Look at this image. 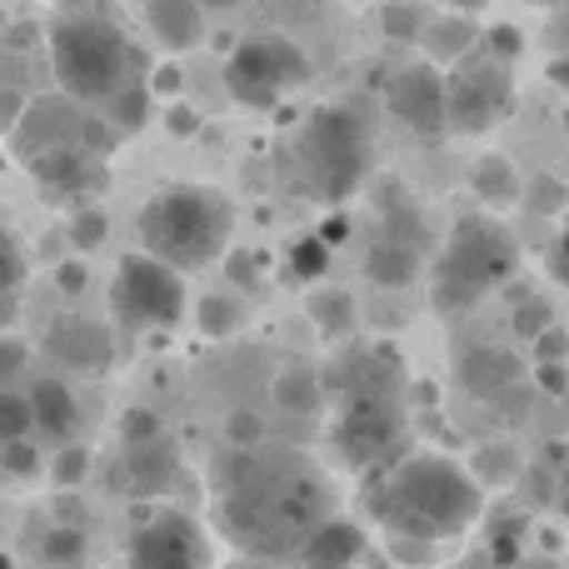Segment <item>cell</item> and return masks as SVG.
<instances>
[{
  "label": "cell",
  "mask_w": 569,
  "mask_h": 569,
  "mask_svg": "<svg viewBox=\"0 0 569 569\" xmlns=\"http://www.w3.org/2000/svg\"><path fill=\"white\" fill-rule=\"evenodd\" d=\"M330 515V480L300 450H230L216 475V525L256 560L284 565Z\"/></svg>",
  "instance_id": "cell-1"
},
{
  "label": "cell",
  "mask_w": 569,
  "mask_h": 569,
  "mask_svg": "<svg viewBox=\"0 0 569 569\" xmlns=\"http://www.w3.org/2000/svg\"><path fill=\"white\" fill-rule=\"evenodd\" d=\"M370 525L425 545H460L485 520V485L440 450H410L370 480Z\"/></svg>",
  "instance_id": "cell-2"
},
{
  "label": "cell",
  "mask_w": 569,
  "mask_h": 569,
  "mask_svg": "<svg viewBox=\"0 0 569 569\" xmlns=\"http://www.w3.org/2000/svg\"><path fill=\"white\" fill-rule=\"evenodd\" d=\"M350 380L340 385V415H335V450L350 470L380 475L385 465L400 460L405 445V410H400V365L390 350L355 355Z\"/></svg>",
  "instance_id": "cell-3"
},
{
  "label": "cell",
  "mask_w": 569,
  "mask_h": 569,
  "mask_svg": "<svg viewBox=\"0 0 569 569\" xmlns=\"http://www.w3.org/2000/svg\"><path fill=\"white\" fill-rule=\"evenodd\" d=\"M50 70H56L60 90L80 106H110L116 96H126L130 86H146L140 70V50L130 46V36L106 16H60L50 26Z\"/></svg>",
  "instance_id": "cell-4"
},
{
  "label": "cell",
  "mask_w": 569,
  "mask_h": 569,
  "mask_svg": "<svg viewBox=\"0 0 569 569\" xmlns=\"http://www.w3.org/2000/svg\"><path fill=\"white\" fill-rule=\"evenodd\" d=\"M230 230H236V206L216 186H196V180L156 190L140 210V250L176 266L180 276L220 260Z\"/></svg>",
  "instance_id": "cell-5"
},
{
  "label": "cell",
  "mask_w": 569,
  "mask_h": 569,
  "mask_svg": "<svg viewBox=\"0 0 569 569\" xmlns=\"http://www.w3.org/2000/svg\"><path fill=\"white\" fill-rule=\"evenodd\" d=\"M520 266V250L505 236V226L485 216H465L455 220V230L445 236L440 256L430 270V300L440 315H460L475 310L490 290H500L505 280Z\"/></svg>",
  "instance_id": "cell-6"
},
{
  "label": "cell",
  "mask_w": 569,
  "mask_h": 569,
  "mask_svg": "<svg viewBox=\"0 0 569 569\" xmlns=\"http://www.w3.org/2000/svg\"><path fill=\"white\" fill-rule=\"evenodd\" d=\"M300 176L325 206H345L360 190L365 170H370V136H365L360 116L345 106H325L305 120L300 130Z\"/></svg>",
  "instance_id": "cell-7"
},
{
  "label": "cell",
  "mask_w": 569,
  "mask_h": 569,
  "mask_svg": "<svg viewBox=\"0 0 569 569\" xmlns=\"http://www.w3.org/2000/svg\"><path fill=\"white\" fill-rule=\"evenodd\" d=\"M186 276L166 260L146 256H126L116 266V284H110V315L126 335H150V330H176L186 320Z\"/></svg>",
  "instance_id": "cell-8"
},
{
  "label": "cell",
  "mask_w": 569,
  "mask_h": 569,
  "mask_svg": "<svg viewBox=\"0 0 569 569\" xmlns=\"http://www.w3.org/2000/svg\"><path fill=\"white\" fill-rule=\"evenodd\" d=\"M515 110V76L510 60L470 56L445 76V130L450 136H485V130L505 126Z\"/></svg>",
  "instance_id": "cell-9"
},
{
  "label": "cell",
  "mask_w": 569,
  "mask_h": 569,
  "mask_svg": "<svg viewBox=\"0 0 569 569\" xmlns=\"http://www.w3.org/2000/svg\"><path fill=\"white\" fill-rule=\"evenodd\" d=\"M305 76H310V60H305V50L284 36L240 40L226 60L230 100H240V106H250V110L280 106L295 86H305Z\"/></svg>",
  "instance_id": "cell-10"
},
{
  "label": "cell",
  "mask_w": 569,
  "mask_h": 569,
  "mask_svg": "<svg viewBox=\"0 0 569 569\" xmlns=\"http://www.w3.org/2000/svg\"><path fill=\"white\" fill-rule=\"evenodd\" d=\"M126 569H216V545H210L206 520L190 510L160 505L146 520H136L126 540Z\"/></svg>",
  "instance_id": "cell-11"
},
{
  "label": "cell",
  "mask_w": 569,
  "mask_h": 569,
  "mask_svg": "<svg viewBox=\"0 0 569 569\" xmlns=\"http://www.w3.org/2000/svg\"><path fill=\"white\" fill-rule=\"evenodd\" d=\"M116 130L110 120L90 116V106L70 96H56V100H30L26 116L16 126V156L20 160H36L46 150H90V156H106Z\"/></svg>",
  "instance_id": "cell-12"
},
{
  "label": "cell",
  "mask_w": 569,
  "mask_h": 569,
  "mask_svg": "<svg viewBox=\"0 0 569 569\" xmlns=\"http://www.w3.org/2000/svg\"><path fill=\"white\" fill-rule=\"evenodd\" d=\"M385 110L420 140L445 136V70H435L430 60L395 70L385 86Z\"/></svg>",
  "instance_id": "cell-13"
},
{
  "label": "cell",
  "mask_w": 569,
  "mask_h": 569,
  "mask_svg": "<svg viewBox=\"0 0 569 569\" xmlns=\"http://www.w3.org/2000/svg\"><path fill=\"white\" fill-rule=\"evenodd\" d=\"M46 355L70 375H106L116 365V330L86 315H60L46 330Z\"/></svg>",
  "instance_id": "cell-14"
},
{
  "label": "cell",
  "mask_w": 569,
  "mask_h": 569,
  "mask_svg": "<svg viewBox=\"0 0 569 569\" xmlns=\"http://www.w3.org/2000/svg\"><path fill=\"white\" fill-rule=\"evenodd\" d=\"M365 555H370V530L350 515H330L300 540L290 569H360Z\"/></svg>",
  "instance_id": "cell-15"
},
{
  "label": "cell",
  "mask_w": 569,
  "mask_h": 569,
  "mask_svg": "<svg viewBox=\"0 0 569 569\" xmlns=\"http://www.w3.org/2000/svg\"><path fill=\"white\" fill-rule=\"evenodd\" d=\"M26 170L56 200H90L100 190V180H106V156H90V150H46V156L26 160Z\"/></svg>",
  "instance_id": "cell-16"
},
{
  "label": "cell",
  "mask_w": 569,
  "mask_h": 569,
  "mask_svg": "<svg viewBox=\"0 0 569 569\" xmlns=\"http://www.w3.org/2000/svg\"><path fill=\"white\" fill-rule=\"evenodd\" d=\"M480 40H485V30L475 26L470 10H445V16L425 20V30H420L425 60H430L435 70H445V76H450L455 66H465L470 56H480Z\"/></svg>",
  "instance_id": "cell-17"
},
{
  "label": "cell",
  "mask_w": 569,
  "mask_h": 569,
  "mask_svg": "<svg viewBox=\"0 0 569 569\" xmlns=\"http://www.w3.org/2000/svg\"><path fill=\"white\" fill-rule=\"evenodd\" d=\"M30 415H36V435L46 445H70L80 430V400L60 375H40L30 385Z\"/></svg>",
  "instance_id": "cell-18"
},
{
  "label": "cell",
  "mask_w": 569,
  "mask_h": 569,
  "mask_svg": "<svg viewBox=\"0 0 569 569\" xmlns=\"http://www.w3.org/2000/svg\"><path fill=\"white\" fill-rule=\"evenodd\" d=\"M146 30L156 36V46L180 56L206 40V10L200 0H146Z\"/></svg>",
  "instance_id": "cell-19"
},
{
  "label": "cell",
  "mask_w": 569,
  "mask_h": 569,
  "mask_svg": "<svg viewBox=\"0 0 569 569\" xmlns=\"http://www.w3.org/2000/svg\"><path fill=\"white\" fill-rule=\"evenodd\" d=\"M176 450L166 445V435L150 445H126V460H120V475H126V490L140 495V500H160L176 480Z\"/></svg>",
  "instance_id": "cell-20"
},
{
  "label": "cell",
  "mask_w": 569,
  "mask_h": 569,
  "mask_svg": "<svg viewBox=\"0 0 569 569\" xmlns=\"http://www.w3.org/2000/svg\"><path fill=\"white\" fill-rule=\"evenodd\" d=\"M460 380L470 395L495 400V395L515 390V385L525 380V365H520V355L500 350V345H475V350L460 360Z\"/></svg>",
  "instance_id": "cell-21"
},
{
  "label": "cell",
  "mask_w": 569,
  "mask_h": 569,
  "mask_svg": "<svg viewBox=\"0 0 569 569\" xmlns=\"http://www.w3.org/2000/svg\"><path fill=\"white\" fill-rule=\"evenodd\" d=\"M365 276L380 284V290H405V284L420 276V246H405L395 236H375L370 250H365Z\"/></svg>",
  "instance_id": "cell-22"
},
{
  "label": "cell",
  "mask_w": 569,
  "mask_h": 569,
  "mask_svg": "<svg viewBox=\"0 0 569 569\" xmlns=\"http://www.w3.org/2000/svg\"><path fill=\"white\" fill-rule=\"evenodd\" d=\"M470 190L485 200L490 210H510L525 200V186H520V170L510 166L505 156H480L470 170Z\"/></svg>",
  "instance_id": "cell-23"
},
{
  "label": "cell",
  "mask_w": 569,
  "mask_h": 569,
  "mask_svg": "<svg viewBox=\"0 0 569 569\" xmlns=\"http://www.w3.org/2000/svg\"><path fill=\"white\" fill-rule=\"evenodd\" d=\"M310 320L325 340H345V335H355V295L340 290V284H320V290L310 295Z\"/></svg>",
  "instance_id": "cell-24"
},
{
  "label": "cell",
  "mask_w": 569,
  "mask_h": 569,
  "mask_svg": "<svg viewBox=\"0 0 569 569\" xmlns=\"http://www.w3.org/2000/svg\"><path fill=\"white\" fill-rule=\"evenodd\" d=\"M20 295H26V250L0 226V330H10V320L20 310Z\"/></svg>",
  "instance_id": "cell-25"
},
{
  "label": "cell",
  "mask_w": 569,
  "mask_h": 569,
  "mask_svg": "<svg viewBox=\"0 0 569 569\" xmlns=\"http://www.w3.org/2000/svg\"><path fill=\"white\" fill-rule=\"evenodd\" d=\"M470 475L485 485V490H500V485H515L525 475V460L515 455V445H480L475 450V465H470Z\"/></svg>",
  "instance_id": "cell-26"
},
{
  "label": "cell",
  "mask_w": 569,
  "mask_h": 569,
  "mask_svg": "<svg viewBox=\"0 0 569 569\" xmlns=\"http://www.w3.org/2000/svg\"><path fill=\"white\" fill-rule=\"evenodd\" d=\"M325 400V380L315 370H284L276 380V405L284 415H315Z\"/></svg>",
  "instance_id": "cell-27"
},
{
  "label": "cell",
  "mask_w": 569,
  "mask_h": 569,
  "mask_svg": "<svg viewBox=\"0 0 569 569\" xmlns=\"http://www.w3.org/2000/svg\"><path fill=\"white\" fill-rule=\"evenodd\" d=\"M196 325L206 340H230V335L246 325V305H240L236 295H206L196 310Z\"/></svg>",
  "instance_id": "cell-28"
},
{
  "label": "cell",
  "mask_w": 569,
  "mask_h": 569,
  "mask_svg": "<svg viewBox=\"0 0 569 569\" xmlns=\"http://www.w3.org/2000/svg\"><path fill=\"white\" fill-rule=\"evenodd\" d=\"M86 530L80 525H50L46 530V540H40V565H50V569H70V565H80L86 560Z\"/></svg>",
  "instance_id": "cell-29"
},
{
  "label": "cell",
  "mask_w": 569,
  "mask_h": 569,
  "mask_svg": "<svg viewBox=\"0 0 569 569\" xmlns=\"http://www.w3.org/2000/svg\"><path fill=\"white\" fill-rule=\"evenodd\" d=\"M380 555L395 569H435L445 560L440 545H425V540H405V535H380Z\"/></svg>",
  "instance_id": "cell-30"
},
{
  "label": "cell",
  "mask_w": 569,
  "mask_h": 569,
  "mask_svg": "<svg viewBox=\"0 0 569 569\" xmlns=\"http://www.w3.org/2000/svg\"><path fill=\"white\" fill-rule=\"evenodd\" d=\"M46 465H50V455L36 445V435L0 445V470H6L10 480H36V475H46Z\"/></svg>",
  "instance_id": "cell-31"
},
{
  "label": "cell",
  "mask_w": 569,
  "mask_h": 569,
  "mask_svg": "<svg viewBox=\"0 0 569 569\" xmlns=\"http://www.w3.org/2000/svg\"><path fill=\"white\" fill-rule=\"evenodd\" d=\"M46 470H50V480H56V490H66V495L80 490V485H86V475H90V450H86V445H76V440L60 445V450L50 455Z\"/></svg>",
  "instance_id": "cell-32"
},
{
  "label": "cell",
  "mask_w": 569,
  "mask_h": 569,
  "mask_svg": "<svg viewBox=\"0 0 569 569\" xmlns=\"http://www.w3.org/2000/svg\"><path fill=\"white\" fill-rule=\"evenodd\" d=\"M30 435H36L30 395H20V390H0V445H10V440H30Z\"/></svg>",
  "instance_id": "cell-33"
},
{
  "label": "cell",
  "mask_w": 569,
  "mask_h": 569,
  "mask_svg": "<svg viewBox=\"0 0 569 569\" xmlns=\"http://www.w3.org/2000/svg\"><path fill=\"white\" fill-rule=\"evenodd\" d=\"M290 276H300V280H325V270H330V246H325L320 236H300L290 246Z\"/></svg>",
  "instance_id": "cell-34"
},
{
  "label": "cell",
  "mask_w": 569,
  "mask_h": 569,
  "mask_svg": "<svg viewBox=\"0 0 569 569\" xmlns=\"http://www.w3.org/2000/svg\"><path fill=\"white\" fill-rule=\"evenodd\" d=\"M150 120V90L130 86L126 96L110 100V130H140Z\"/></svg>",
  "instance_id": "cell-35"
},
{
  "label": "cell",
  "mask_w": 569,
  "mask_h": 569,
  "mask_svg": "<svg viewBox=\"0 0 569 569\" xmlns=\"http://www.w3.org/2000/svg\"><path fill=\"white\" fill-rule=\"evenodd\" d=\"M380 20H385V36L390 40H420V30H425V16L415 0H385Z\"/></svg>",
  "instance_id": "cell-36"
},
{
  "label": "cell",
  "mask_w": 569,
  "mask_h": 569,
  "mask_svg": "<svg viewBox=\"0 0 569 569\" xmlns=\"http://www.w3.org/2000/svg\"><path fill=\"white\" fill-rule=\"evenodd\" d=\"M530 355H535V365H569V330L555 320L550 330L530 340Z\"/></svg>",
  "instance_id": "cell-37"
},
{
  "label": "cell",
  "mask_w": 569,
  "mask_h": 569,
  "mask_svg": "<svg viewBox=\"0 0 569 569\" xmlns=\"http://www.w3.org/2000/svg\"><path fill=\"white\" fill-rule=\"evenodd\" d=\"M226 440H230V450H256V445H266V425H260V415L236 410L226 420Z\"/></svg>",
  "instance_id": "cell-38"
},
{
  "label": "cell",
  "mask_w": 569,
  "mask_h": 569,
  "mask_svg": "<svg viewBox=\"0 0 569 569\" xmlns=\"http://www.w3.org/2000/svg\"><path fill=\"white\" fill-rule=\"evenodd\" d=\"M166 435V425L156 420V410H126V420H120V440L126 445H150Z\"/></svg>",
  "instance_id": "cell-39"
},
{
  "label": "cell",
  "mask_w": 569,
  "mask_h": 569,
  "mask_svg": "<svg viewBox=\"0 0 569 569\" xmlns=\"http://www.w3.org/2000/svg\"><path fill=\"white\" fill-rule=\"evenodd\" d=\"M100 240H106V216H100V210H80V216L70 220V246H76V250H96Z\"/></svg>",
  "instance_id": "cell-40"
},
{
  "label": "cell",
  "mask_w": 569,
  "mask_h": 569,
  "mask_svg": "<svg viewBox=\"0 0 569 569\" xmlns=\"http://www.w3.org/2000/svg\"><path fill=\"white\" fill-rule=\"evenodd\" d=\"M26 360H30L26 345H20L16 335L0 330V390H10V380H16V375L26 370Z\"/></svg>",
  "instance_id": "cell-41"
},
{
  "label": "cell",
  "mask_w": 569,
  "mask_h": 569,
  "mask_svg": "<svg viewBox=\"0 0 569 569\" xmlns=\"http://www.w3.org/2000/svg\"><path fill=\"white\" fill-rule=\"evenodd\" d=\"M555 325V315H550V305L545 300H530V305H520V315H515V330L525 335V340H535V335H545Z\"/></svg>",
  "instance_id": "cell-42"
},
{
  "label": "cell",
  "mask_w": 569,
  "mask_h": 569,
  "mask_svg": "<svg viewBox=\"0 0 569 569\" xmlns=\"http://www.w3.org/2000/svg\"><path fill=\"white\" fill-rule=\"evenodd\" d=\"M515 50H520V30H515V26H490V30H485V56L510 60Z\"/></svg>",
  "instance_id": "cell-43"
},
{
  "label": "cell",
  "mask_w": 569,
  "mask_h": 569,
  "mask_svg": "<svg viewBox=\"0 0 569 569\" xmlns=\"http://www.w3.org/2000/svg\"><path fill=\"white\" fill-rule=\"evenodd\" d=\"M180 86H186V80H180V66H160L156 76L146 80V90H150V100H166V96H180Z\"/></svg>",
  "instance_id": "cell-44"
},
{
  "label": "cell",
  "mask_w": 569,
  "mask_h": 569,
  "mask_svg": "<svg viewBox=\"0 0 569 569\" xmlns=\"http://www.w3.org/2000/svg\"><path fill=\"white\" fill-rule=\"evenodd\" d=\"M550 276L569 284V230H560V240L550 246Z\"/></svg>",
  "instance_id": "cell-45"
},
{
  "label": "cell",
  "mask_w": 569,
  "mask_h": 569,
  "mask_svg": "<svg viewBox=\"0 0 569 569\" xmlns=\"http://www.w3.org/2000/svg\"><path fill=\"white\" fill-rule=\"evenodd\" d=\"M56 276H60V290H70V295H76L80 284H86V266H80V260H70V266H60Z\"/></svg>",
  "instance_id": "cell-46"
},
{
  "label": "cell",
  "mask_w": 569,
  "mask_h": 569,
  "mask_svg": "<svg viewBox=\"0 0 569 569\" xmlns=\"http://www.w3.org/2000/svg\"><path fill=\"white\" fill-rule=\"evenodd\" d=\"M216 569H284V565L280 560H256V555H236V560H226Z\"/></svg>",
  "instance_id": "cell-47"
},
{
  "label": "cell",
  "mask_w": 569,
  "mask_h": 569,
  "mask_svg": "<svg viewBox=\"0 0 569 569\" xmlns=\"http://www.w3.org/2000/svg\"><path fill=\"white\" fill-rule=\"evenodd\" d=\"M550 80H555V86H560V90H565V96H569V56H560V60H550Z\"/></svg>",
  "instance_id": "cell-48"
},
{
  "label": "cell",
  "mask_w": 569,
  "mask_h": 569,
  "mask_svg": "<svg viewBox=\"0 0 569 569\" xmlns=\"http://www.w3.org/2000/svg\"><path fill=\"white\" fill-rule=\"evenodd\" d=\"M230 6H240V0H200V10H230Z\"/></svg>",
  "instance_id": "cell-49"
},
{
  "label": "cell",
  "mask_w": 569,
  "mask_h": 569,
  "mask_svg": "<svg viewBox=\"0 0 569 569\" xmlns=\"http://www.w3.org/2000/svg\"><path fill=\"white\" fill-rule=\"evenodd\" d=\"M445 6H450V10H480L485 0H445Z\"/></svg>",
  "instance_id": "cell-50"
},
{
  "label": "cell",
  "mask_w": 569,
  "mask_h": 569,
  "mask_svg": "<svg viewBox=\"0 0 569 569\" xmlns=\"http://www.w3.org/2000/svg\"><path fill=\"white\" fill-rule=\"evenodd\" d=\"M0 569H16V560H10V555H6V550H0Z\"/></svg>",
  "instance_id": "cell-51"
},
{
  "label": "cell",
  "mask_w": 569,
  "mask_h": 569,
  "mask_svg": "<svg viewBox=\"0 0 569 569\" xmlns=\"http://www.w3.org/2000/svg\"><path fill=\"white\" fill-rule=\"evenodd\" d=\"M530 6H560V0H530Z\"/></svg>",
  "instance_id": "cell-52"
},
{
  "label": "cell",
  "mask_w": 569,
  "mask_h": 569,
  "mask_svg": "<svg viewBox=\"0 0 569 569\" xmlns=\"http://www.w3.org/2000/svg\"><path fill=\"white\" fill-rule=\"evenodd\" d=\"M565 130H569V100H565Z\"/></svg>",
  "instance_id": "cell-53"
}]
</instances>
